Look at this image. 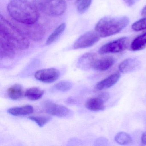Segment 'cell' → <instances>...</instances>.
<instances>
[{
  "label": "cell",
  "mask_w": 146,
  "mask_h": 146,
  "mask_svg": "<svg viewBox=\"0 0 146 146\" xmlns=\"http://www.w3.org/2000/svg\"><path fill=\"white\" fill-rule=\"evenodd\" d=\"M7 9L10 17L22 24L34 23L39 19V11L28 0H11Z\"/></svg>",
  "instance_id": "obj_1"
},
{
  "label": "cell",
  "mask_w": 146,
  "mask_h": 146,
  "mask_svg": "<svg viewBox=\"0 0 146 146\" xmlns=\"http://www.w3.org/2000/svg\"><path fill=\"white\" fill-rule=\"evenodd\" d=\"M0 37L8 42L16 50H25L29 47V41L26 35L1 15L0 17Z\"/></svg>",
  "instance_id": "obj_2"
},
{
  "label": "cell",
  "mask_w": 146,
  "mask_h": 146,
  "mask_svg": "<svg viewBox=\"0 0 146 146\" xmlns=\"http://www.w3.org/2000/svg\"><path fill=\"white\" fill-rule=\"evenodd\" d=\"M129 22V18L126 17H105L97 23L95 30L101 37H109L120 32Z\"/></svg>",
  "instance_id": "obj_3"
},
{
  "label": "cell",
  "mask_w": 146,
  "mask_h": 146,
  "mask_svg": "<svg viewBox=\"0 0 146 146\" xmlns=\"http://www.w3.org/2000/svg\"><path fill=\"white\" fill-rule=\"evenodd\" d=\"M33 3L39 11L51 17L61 16L67 8L65 0H33Z\"/></svg>",
  "instance_id": "obj_4"
},
{
  "label": "cell",
  "mask_w": 146,
  "mask_h": 146,
  "mask_svg": "<svg viewBox=\"0 0 146 146\" xmlns=\"http://www.w3.org/2000/svg\"><path fill=\"white\" fill-rule=\"evenodd\" d=\"M129 44L128 37H121L103 45L98 50V53L99 54L102 55L122 52L128 48Z\"/></svg>",
  "instance_id": "obj_5"
},
{
  "label": "cell",
  "mask_w": 146,
  "mask_h": 146,
  "mask_svg": "<svg viewBox=\"0 0 146 146\" xmlns=\"http://www.w3.org/2000/svg\"><path fill=\"white\" fill-rule=\"evenodd\" d=\"M100 36L95 30L88 31L82 35L74 43V49L87 48L94 46L100 39Z\"/></svg>",
  "instance_id": "obj_6"
},
{
  "label": "cell",
  "mask_w": 146,
  "mask_h": 146,
  "mask_svg": "<svg viewBox=\"0 0 146 146\" xmlns=\"http://www.w3.org/2000/svg\"><path fill=\"white\" fill-rule=\"evenodd\" d=\"M60 75L58 70L55 68H51L38 71L35 74V77L40 82L51 83L58 80Z\"/></svg>",
  "instance_id": "obj_7"
},
{
  "label": "cell",
  "mask_w": 146,
  "mask_h": 146,
  "mask_svg": "<svg viewBox=\"0 0 146 146\" xmlns=\"http://www.w3.org/2000/svg\"><path fill=\"white\" fill-rule=\"evenodd\" d=\"M24 32L26 36L35 41L41 40L45 34L43 27L40 24L37 23V22L24 25Z\"/></svg>",
  "instance_id": "obj_8"
},
{
  "label": "cell",
  "mask_w": 146,
  "mask_h": 146,
  "mask_svg": "<svg viewBox=\"0 0 146 146\" xmlns=\"http://www.w3.org/2000/svg\"><path fill=\"white\" fill-rule=\"evenodd\" d=\"M44 109L48 114L61 117H66L70 112V109L66 107L51 101H46L45 102Z\"/></svg>",
  "instance_id": "obj_9"
},
{
  "label": "cell",
  "mask_w": 146,
  "mask_h": 146,
  "mask_svg": "<svg viewBox=\"0 0 146 146\" xmlns=\"http://www.w3.org/2000/svg\"><path fill=\"white\" fill-rule=\"evenodd\" d=\"M141 66V62L135 58H129L121 62L119 66V70L123 73L135 71Z\"/></svg>",
  "instance_id": "obj_10"
},
{
  "label": "cell",
  "mask_w": 146,
  "mask_h": 146,
  "mask_svg": "<svg viewBox=\"0 0 146 146\" xmlns=\"http://www.w3.org/2000/svg\"><path fill=\"white\" fill-rule=\"evenodd\" d=\"M97 59L96 55L95 53L85 54L78 60V67L83 70H88L93 68V65Z\"/></svg>",
  "instance_id": "obj_11"
},
{
  "label": "cell",
  "mask_w": 146,
  "mask_h": 146,
  "mask_svg": "<svg viewBox=\"0 0 146 146\" xmlns=\"http://www.w3.org/2000/svg\"><path fill=\"white\" fill-rule=\"evenodd\" d=\"M120 77V74L118 72L113 73L97 83L95 88L96 89L98 90L109 88L116 84Z\"/></svg>",
  "instance_id": "obj_12"
},
{
  "label": "cell",
  "mask_w": 146,
  "mask_h": 146,
  "mask_svg": "<svg viewBox=\"0 0 146 146\" xmlns=\"http://www.w3.org/2000/svg\"><path fill=\"white\" fill-rule=\"evenodd\" d=\"M115 60L112 57H106L97 59L93 68L95 70L104 72L109 70L114 64Z\"/></svg>",
  "instance_id": "obj_13"
},
{
  "label": "cell",
  "mask_w": 146,
  "mask_h": 146,
  "mask_svg": "<svg viewBox=\"0 0 146 146\" xmlns=\"http://www.w3.org/2000/svg\"><path fill=\"white\" fill-rule=\"evenodd\" d=\"M15 49L3 38L0 37V56L2 58H12L15 54Z\"/></svg>",
  "instance_id": "obj_14"
},
{
  "label": "cell",
  "mask_w": 146,
  "mask_h": 146,
  "mask_svg": "<svg viewBox=\"0 0 146 146\" xmlns=\"http://www.w3.org/2000/svg\"><path fill=\"white\" fill-rule=\"evenodd\" d=\"M105 102L100 97H93L88 99L85 103L87 109L93 111H103L105 109Z\"/></svg>",
  "instance_id": "obj_15"
},
{
  "label": "cell",
  "mask_w": 146,
  "mask_h": 146,
  "mask_svg": "<svg viewBox=\"0 0 146 146\" xmlns=\"http://www.w3.org/2000/svg\"><path fill=\"white\" fill-rule=\"evenodd\" d=\"M34 108L30 105L22 107H16L8 109V113L14 116H25L33 113Z\"/></svg>",
  "instance_id": "obj_16"
},
{
  "label": "cell",
  "mask_w": 146,
  "mask_h": 146,
  "mask_svg": "<svg viewBox=\"0 0 146 146\" xmlns=\"http://www.w3.org/2000/svg\"><path fill=\"white\" fill-rule=\"evenodd\" d=\"M146 48V32L135 38L130 46V49L132 51H139Z\"/></svg>",
  "instance_id": "obj_17"
},
{
  "label": "cell",
  "mask_w": 146,
  "mask_h": 146,
  "mask_svg": "<svg viewBox=\"0 0 146 146\" xmlns=\"http://www.w3.org/2000/svg\"><path fill=\"white\" fill-rule=\"evenodd\" d=\"M7 94L8 97L12 100H18L22 98L23 95V88L19 84H14L8 89Z\"/></svg>",
  "instance_id": "obj_18"
},
{
  "label": "cell",
  "mask_w": 146,
  "mask_h": 146,
  "mask_svg": "<svg viewBox=\"0 0 146 146\" xmlns=\"http://www.w3.org/2000/svg\"><path fill=\"white\" fill-rule=\"evenodd\" d=\"M43 90L39 88H31L29 89L25 92V96L29 100L32 101H36L42 98L44 94Z\"/></svg>",
  "instance_id": "obj_19"
},
{
  "label": "cell",
  "mask_w": 146,
  "mask_h": 146,
  "mask_svg": "<svg viewBox=\"0 0 146 146\" xmlns=\"http://www.w3.org/2000/svg\"><path fill=\"white\" fill-rule=\"evenodd\" d=\"M65 29L66 24L64 23L61 24L59 26H58L48 38L46 41V45H50L55 42L63 34Z\"/></svg>",
  "instance_id": "obj_20"
},
{
  "label": "cell",
  "mask_w": 146,
  "mask_h": 146,
  "mask_svg": "<svg viewBox=\"0 0 146 146\" xmlns=\"http://www.w3.org/2000/svg\"><path fill=\"white\" fill-rule=\"evenodd\" d=\"M115 141L117 143L120 145H128L132 143V138L128 133L120 132L116 135Z\"/></svg>",
  "instance_id": "obj_21"
},
{
  "label": "cell",
  "mask_w": 146,
  "mask_h": 146,
  "mask_svg": "<svg viewBox=\"0 0 146 146\" xmlns=\"http://www.w3.org/2000/svg\"><path fill=\"white\" fill-rule=\"evenodd\" d=\"M29 119L36 123L40 127H43L50 121L51 118L46 116H30Z\"/></svg>",
  "instance_id": "obj_22"
},
{
  "label": "cell",
  "mask_w": 146,
  "mask_h": 146,
  "mask_svg": "<svg viewBox=\"0 0 146 146\" xmlns=\"http://www.w3.org/2000/svg\"><path fill=\"white\" fill-rule=\"evenodd\" d=\"M72 84L70 82L63 81L56 84L54 85V87L57 90L65 92L70 90L72 88Z\"/></svg>",
  "instance_id": "obj_23"
},
{
  "label": "cell",
  "mask_w": 146,
  "mask_h": 146,
  "mask_svg": "<svg viewBox=\"0 0 146 146\" xmlns=\"http://www.w3.org/2000/svg\"><path fill=\"white\" fill-rule=\"evenodd\" d=\"M92 0H81L78 6V11L80 14L84 13L89 8Z\"/></svg>",
  "instance_id": "obj_24"
},
{
  "label": "cell",
  "mask_w": 146,
  "mask_h": 146,
  "mask_svg": "<svg viewBox=\"0 0 146 146\" xmlns=\"http://www.w3.org/2000/svg\"><path fill=\"white\" fill-rule=\"evenodd\" d=\"M131 28L136 31L146 30V17L140 19L133 23L131 25Z\"/></svg>",
  "instance_id": "obj_25"
},
{
  "label": "cell",
  "mask_w": 146,
  "mask_h": 146,
  "mask_svg": "<svg viewBox=\"0 0 146 146\" xmlns=\"http://www.w3.org/2000/svg\"><path fill=\"white\" fill-rule=\"evenodd\" d=\"M105 102L107 101L110 97V94L109 93L105 92V93H102L99 96Z\"/></svg>",
  "instance_id": "obj_26"
},
{
  "label": "cell",
  "mask_w": 146,
  "mask_h": 146,
  "mask_svg": "<svg viewBox=\"0 0 146 146\" xmlns=\"http://www.w3.org/2000/svg\"><path fill=\"white\" fill-rule=\"evenodd\" d=\"M128 6L132 7L140 0H123Z\"/></svg>",
  "instance_id": "obj_27"
},
{
  "label": "cell",
  "mask_w": 146,
  "mask_h": 146,
  "mask_svg": "<svg viewBox=\"0 0 146 146\" xmlns=\"http://www.w3.org/2000/svg\"><path fill=\"white\" fill-rule=\"evenodd\" d=\"M141 140L142 143L143 145H146V131L143 133L142 135Z\"/></svg>",
  "instance_id": "obj_28"
},
{
  "label": "cell",
  "mask_w": 146,
  "mask_h": 146,
  "mask_svg": "<svg viewBox=\"0 0 146 146\" xmlns=\"http://www.w3.org/2000/svg\"><path fill=\"white\" fill-rule=\"evenodd\" d=\"M142 16L144 17H146V6L143 7V9H142L141 11Z\"/></svg>",
  "instance_id": "obj_29"
},
{
  "label": "cell",
  "mask_w": 146,
  "mask_h": 146,
  "mask_svg": "<svg viewBox=\"0 0 146 146\" xmlns=\"http://www.w3.org/2000/svg\"><path fill=\"white\" fill-rule=\"evenodd\" d=\"M80 1H81V0H76V3H79V2H80Z\"/></svg>",
  "instance_id": "obj_30"
}]
</instances>
